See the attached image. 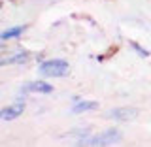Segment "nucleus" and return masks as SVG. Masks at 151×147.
<instances>
[{
    "instance_id": "f257e3e1",
    "label": "nucleus",
    "mask_w": 151,
    "mask_h": 147,
    "mask_svg": "<svg viewBox=\"0 0 151 147\" xmlns=\"http://www.w3.org/2000/svg\"><path fill=\"white\" fill-rule=\"evenodd\" d=\"M68 70L70 66L63 59H51L40 64V74L45 75V77H63V75L68 74Z\"/></svg>"
},
{
    "instance_id": "f03ea898",
    "label": "nucleus",
    "mask_w": 151,
    "mask_h": 147,
    "mask_svg": "<svg viewBox=\"0 0 151 147\" xmlns=\"http://www.w3.org/2000/svg\"><path fill=\"white\" fill-rule=\"evenodd\" d=\"M23 111H25V100L21 98V100H17L15 104L4 108V110L0 111V119L2 121H12V119H15V117H19Z\"/></svg>"
},
{
    "instance_id": "7ed1b4c3",
    "label": "nucleus",
    "mask_w": 151,
    "mask_h": 147,
    "mask_svg": "<svg viewBox=\"0 0 151 147\" xmlns=\"http://www.w3.org/2000/svg\"><path fill=\"white\" fill-rule=\"evenodd\" d=\"M121 138L119 132L115 130H110V132H102V134L94 136V138H89V143L91 145H108V143H113Z\"/></svg>"
},
{
    "instance_id": "20e7f679",
    "label": "nucleus",
    "mask_w": 151,
    "mask_h": 147,
    "mask_svg": "<svg viewBox=\"0 0 151 147\" xmlns=\"http://www.w3.org/2000/svg\"><path fill=\"white\" fill-rule=\"evenodd\" d=\"M96 108H98L96 102H89V100H81V98H78V100L74 102V106H72V111L74 113H85L89 110H96Z\"/></svg>"
},
{
    "instance_id": "39448f33",
    "label": "nucleus",
    "mask_w": 151,
    "mask_h": 147,
    "mask_svg": "<svg viewBox=\"0 0 151 147\" xmlns=\"http://www.w3.org/2000/svg\"><path fill=\"white\" fill-rule=\"evenodd\" d=\"M25 91H28V93H42V94H45V93H51V91H53V87H51L49 83H44V81H32V83L25 85Z\"/></svg>"
},
{
    "instance_id": "423d86ee",
    "label": "nucleus",
    "mask_w": 151,
    "mask_h": 147,
    "mask_svg": "<svg viewBox=\"0 0 151 147\" xmlns=\"http://www.w3.org/2000/svg\"><path fill=\"white\" fill-rule=\"evenodd\" d=\"M23 32H25V27H12V28L2 32V40L8 42V40H13V38H19Z\"/></svg>"
},
{
    "instance_id": "0eeeda50",
    "label": "nucleus",
    "mask_w": 151,
    "mask_h": 147,
    "mask_svg": "<svg viewBox=\"0 0 151 147\" xmlns=\"http://www.w3.org/2000/svg\"><path fill=\"white\" fill-rule=\"evenodd\" d=\"M27 60V55H17V57H12V59H4L2 64H9V62H23Z\"/></svg>"
}]
</instances>
